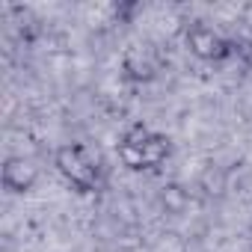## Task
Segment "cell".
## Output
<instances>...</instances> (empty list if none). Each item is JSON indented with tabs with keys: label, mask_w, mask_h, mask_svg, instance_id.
<instances>
[{
	"label": "cell",
	"mask_w": 252,
	"mask_h": 252,
	"mask_svg": "<svg viewBox=\"0 0 252 252\" xmlns=\"http://www.w3.org/2000/svg\"><path fill=\"white\" fill-rule=\"evenodd\" d=\"M54 166L68 181V187H74L77 193H95L101 187L98 158L83 143H63L54 152Z\"/></svg>",
	"instance_id": "cell-2"
},
{
	"label": "cell",
	"mask_w": 252,
	"mask_h": 252,
	"mask_svg": "<svg viewBox=\"0 0 252 252\" xmlns=\"http://www.w3.org/2000/svg\"><path fill=\"white\" fill-rule=\"evenodd\" d=\"M0 181H3V187H6L9 193L24 196V193H30V190L36 187V181H39V166H36L30 158H24V155H9V158L3 160V166H0Z\"/></svg>",
	"instance_id": "cell-4"
},
{
	"label": "cell",
	"mask_w": 252,
	"mask_h": 252,
	"mask_svg": "<svg viewBox=\"0 0 252 252\" xmlns=\"http://www.w3.org/2000/svg\"><path fill=\"white\" fill-rule=\"evenodd\" d=\"M184 42H187V51H190L196 60H202V63H214V65L231 60V57L240 51L234 39H225L220 30H214V27L205 24V21L190 24L187 33H184Z\"/></svg>",
	"instance_id": "cell-3"
},
{
	"label": "cell",
	"mask_w": 252,
	"mask_h": 252,
	"mask_svg": "<svg viewBox=\"0 0 252 252\" xmlns=\"http://www.w3.org/2000/svg\"><path fill=\"white\" fill-rule=\"evenodd\" d=\"M172 155V140L166 134H158L152 128H146L143 122L131 125L116 143V158L125 169L131 172H149L158 169L169 160Z\"/></svg>",
	"instance_id": "cell-1"
},
{
	"label": "cell",
	"mask_w": 252,
	"mask_h": 252,
	"mask_svg": "<svg viewBox=\"0 0 252 252\" xmlns=\"http://www.w3.org/2000/svg\"><path fill=\"white\" fill-rule=\"evenodd\" d=\"M160 202H163L166 208H172V211H181V208H184V202H187V196H184V190H181L178 184H169V187H163Z\"/></svg>",
	"instance_id": "cell-5"
},
{
	"label": "cell",
	"mask_w": 252,
	"mask_h": 252,
	"mask_svg": "<svg viewBox=\"0 0 252 252\" xmlns=\"http://www.w3.org/2000/svg\"><path fill=\"white\" fill-rule=\"evenodd\" d=\"M125 71H128V77H134V80H149L155 74L152 63H146V60H128L125 63Z\"/></svg>",
	"instance_id": "cell-6"
}]
</instances>
